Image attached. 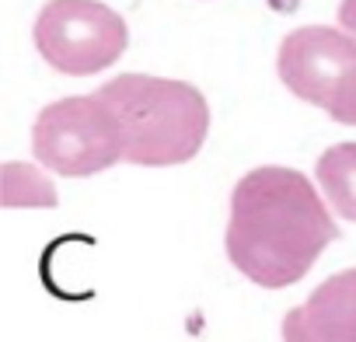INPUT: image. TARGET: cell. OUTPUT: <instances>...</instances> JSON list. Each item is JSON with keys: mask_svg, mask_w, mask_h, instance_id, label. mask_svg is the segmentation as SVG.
Here are the masks:
<instances>
[{"mask_svg": "<svg viewBox=\"0 0 356 342\" xmlns=\"http://www.w3.org/2000/svg\"><path fill=\"white\" fill-rule=\"evenodd\" d=\"M335 238L328 206L300 171L266 164L234 186L227 255L252 283L266 290L293 286Z\"/></svg>", "mask_w": 356, "mask_h": 342, "instance_id": "1", "label": "cell"}, {"mask_svg": "<svg viewBox=\"0 0 356 342\" xmlns=\"http://www.w3.org/2000/svg\"><path fill=\"white\" fill-rule=\"evenodd\" d=\"M286 342H356V269L328 276L283 318Z\"/></svg>", "mask_w": 356, "mask_h": 342, "instance_id": "6", "label": "cell"}, {"mask_svg": "<svg viewBox=\"0 0 356 342\" xmlns=\"http://www.w3.org/2000/svg\"><path fill=\"white\" fill-rule=\"evenodd\" d=\"M339 25L346 32L356 35V0H342V8H339Z\"/></svg>", "mask_w": 356, "mask_h": 342, "instance_id": "8", "label": "cell"}, {"mask_svg": "<svg viewBox=\"0 0 356 342\" xmlns=\"http://www.w3.org/2000/svg\"><path fill=\"white\" fill-rule=\"evenodd\" d=\"M122 126V161L168 168L193 161L210 133V105L186 81L119 74L98 88Z\"/></svg>", "mask_w": 356, "mask_h": 342, "instance_id": "2", "label": "cell"}, {"mask_svg": "<svg viewBox=\"0 0 356 342\" xmlns=\"http://www.w3.org/2000/svg\"><path fill=\"white\" fill-rule=\"evenodd\" d=\"M129 32L122 15L102 0H49L35 18V49L70 77H88L112 67L126 53Z\"/></svg>", "mask_w": 356, "mask_h": 342, "instance_id": "5", "label": "cell"}, {"mask_svg": "<svg viewBox=\"0 0 356 342\" xmlns=\"http://www.w3.org/2000/svg\"><path fill=\"white\" fill-rule=\"evenodd\" d=\"M32 154L56 175L88 179L122 161V126L115 108L95 91L46 105L32 126Z\"/></svg>", "mask_w": 356, "mask_h": 342, "instance_id": "3", "label": "cell"}, {"mask_svg": "<svg viewBox=\"0 0 356 342\" xmlns=\"http://www.w3.org/2000/svg\"><path fill=\"white\" fill-rule=\"evenodd\" d=\"M280 81L307 105L325 108L335 122L356 126V35L328 25L290 32L276 56Z\"/></svg>", "mask_w": 356, "mask_h": 342, "instance_id": "4", "label": "cell"}, {"mask_svg": "<svg viewBox=\"0 0 356 342\" xmlns=\"http://www.w3.org/2000/svg\"><path fill=\"white\" fill-rule=\"evenodd\" d=\"M318 186L342 220H356V143H335L318 157Z\"/></svg>", "mask_w": 356, "mask_h": 342, "instance_id": "7", "label": "cell"}]
</instances>
